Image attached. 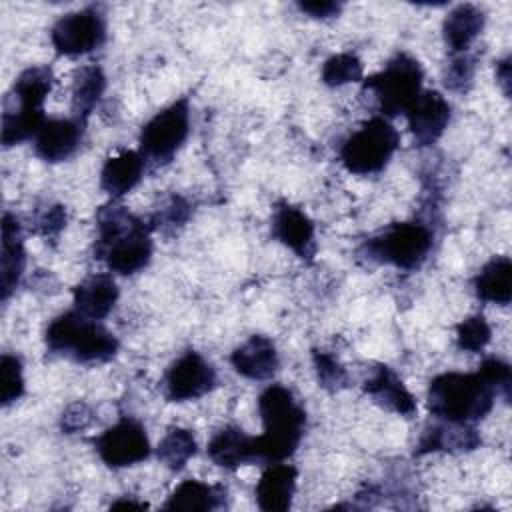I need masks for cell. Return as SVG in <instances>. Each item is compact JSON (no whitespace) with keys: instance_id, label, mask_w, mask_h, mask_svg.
Segmentation results:
<instances>
[{"instance_id":"cell-1","label":"cell","mask_w":512,"mask_h":512,"mask_svg":"<svg viewBox=\"0 0 512 512\" xmlns=\"http://www.w3.org/2000/svg\"><path fill=\"white\" fill-rule=\"evenodd\" d=\"M96 226L94 258L106 262L110 272L130 276L148 266L152 258L148 218H140L128 208L110 202L98 210Z\"/></svg>"},{"instance_id":"cell-2","label":"cell","mask_w":512,"mask_h":512,"mask_svg":"<svg viewBox=\"0 0 512 512\" xmlns=\"http://www.w3.org/2000/svg\"><path fill=\"white\" fill-rule=\"evenodd\" d=\"M262 434L254 436L256 462H284L290 458L306 428V410L282 384H270L258 396Z\"/></svg>"},{"instance_id":"cell-3","label":"cell","mask_w":512,"mask_h":512,"mask_svg":"<svg viewBox=\"0 0 512 512\" xmlns=\"http://www.w3.org/2000/svg\"><path fill=\"white\" fill-rule=\"evenodd\" d=\"M496 396V390L478 370L444 372L430 380L426 406L438 420L474 424L494 408Z\"/></svg>"},{"instance_id":"cell-4","label":"cell","mask_w":512,"mask_h":512,"mask_svg":"<svg viewBox=\"0 0 512 512\" xmlns=\"http://www.w3.org/2000/svg\"><path fill=\"white\" fill-rule=\"evenodd\" d=\"M54 84L50 66H30L18 74L12 88L4 96L2 110V144L4 148L22 144L36 136L44 116V100Z\"/></svg>"},{"instance_id":"cell-5","label":"cell","mask_w":512,"mask_h":512,"mask_svg":"<svg viewBox=\"0 0 512 512\" xmlns=\"http://www.w3.org/2000/svg\"><path fill=\"white\" fill-rule=\"evenodd\" d=\"M46 350L54 356L68 358L80 364L108 362L118 354V338L78 310H68L50 320L44 332Z\"/></svg>"},{"instance_id":"cell-6","label":"cell","mask_w":512,"mask_h":512,"mask_svg":"<svg viewBox=\"0 0 512 512\" xmlns=\"http://www.w3.org/2000/svg\"><path fill=\"white\" fill-rule=\"evenodd\" d=\"M434 244V232L424 222H394L376 236L364 240L358 256L372 264H388L400 270H416L424 264Z\"/></svg>"},{"instance_id":"cell-7","label":"cell","mask_w":512,"mask_h":512,"mask_svg":"<svg viewBox=\"0 0 512 512\" xmlns=\"http://www.w3.org/2000/svg\"><path fill=\"white\" fill-rule=\"evenodd\" d=\"M422 82V64L414 56L398 52L380 72L364 78L362 88L374 96L384 118H394L408 112L422 92Z\"/></svg>"},{"instance_id":"cell-8","label":"cell","mask_w":512,"mask_h":512,"mask_svg":"<svg viewBox=\"0 0 512 512\" xmlns=\"http://www.w3.org/2000/svg\"><path fill=\"white\" fill-rule=\"evenodd\" d=\"M400 134L384 116H372L354 130L340 146L342 166L358 176L376 174L386 168L398 150Z\"/></svg>"},{"instance_id":"cell-9","label":"cell","mask_w":512,"mask_h":512,"mask_svg":"<svg viewBox=\"0 0 512 512\" xmlns=\"http://www.w3.org/2000/svg\"><path fill=\"white\" fill-rule=\"evenodd\" d=\"M190 134V100L182 96L156 112L140 130L138 152L146 164H168Z\"/></svg>"},{"instance_id":"cell-10","label":"cell","mask_w":512,"mask_h":512,"mask_svg":"<svg viewBox=\"0 0 512 512\" xmlns=\"http://www.w3.org/2000/svg\"><path fill=\"white\" fill-rule=\"evenodd\" d=\"M94 450L108 468H128L144 462L150 452L146 428L136 418L124 416L94 440Z\"/></svg>"},{"instance_id":"cell-11","label":"cell","mask_w":512,"mask_h":512,"mask_svg":"<svg viewBox=\"0 0 512 512\" xmlns=\"http://www.w3.org/2000/svg\"><path fill=\"white\" fill-rule=\"evenodd\" d=\"M50 40L60 56L88 54L106 42V18L96 6L68 12L52 26Z\"/></svg>"},{"instance_id":"cell-12","label":"cell","mask_w":512,"mask_h":512,"mask_svg":"<svg viewBox=\"0 0 512 512\" xmlns=\"http://www.w3.org/2000/svg\"><path fill=\"white\" fill-rule=\"evenodd\" d=\"M216 386L214 366L196 350L180 354L164 372L162 394L170 402L198 400Z\"/></svg>"},{"instance_id":"cell-13","label":"cell","mask_w":512,"mask_h":512,"mask_svg":"<svg viewBox=\"0 0 512 512\" xmlns=\"http://www.w3.org/2000/svg\"><path fill=\"white\" fill-rule=\"evenodd\" d=\"M86 122L74 116L48 118L32 138L34 154L50 164L64 162L76 154L84 140Z\"/></svg>"},{"instance_id":"cell-14","label":"cell","mask_w":512,"mask_h":512,"mask_svg":"<svg viewBox=\"0 0 512 512\" xmlns=\"http://www.w3.org/2000/svg\"><path fill=\"white\" fill-rule=\"evenodd\" d=\"M416 146L426 148L438 142L450 122V104L438 90H422L404 114Z\"/></svg>"},{"instance_id":"cell-15","label":"cell","mask_w":512,"mask_h":512,"mask_svg":"<svg viewBox=\"0 0 512 512\" xmlns=\"http://www.w3.org/2000/svg\"><path fill=\"white\" fill-rule=\"evenodd\" d=\"M272 234L298 258L312 262V258L316 256L314 222L298 206H292L288 202L276 204L272 214Z\"/></svg>"},{"instance_id":"cell-16","label":"cell","mask_w":512,"mask_h":512,"mask_svg":"<svg viewBox=\"0 0 512 512\" xmlns=\"http://www.w3.org/2000/svg\"><path fill=\"white\" fill-rule=\"evenodd\" d=\"M364 392L384 410L412 418L416 414V398L402 378L386 364H376L362 384Z\"/></svg>"},{"instance_id":"cell-17","label":"cell","mask_w":512,"mask_h":512,"mask_svg":"<svg viewBox=\"0 0 512 512\" xmlns=\"http://www.w3.org/2000/svg\"><path fill=\"white\" fill-rule=\"evenodd\" d=\"M438 420V418H436ZM482 444L480 434L472 424L464 422H448V420H438L428 424L416 444L414 454L424 456L430 452H470Z\"/></svg>"},{"instance_id":"cell-18","label":"cell","mask_w":512,"mask_h":512,"mask_svg":"<svg viewBox=\"0 0 512 512\" xmlns=\"http://www.w3.org/2000/svg\"><path fill=\"white\" fill-rule=\"evenodd\" d=\"M230 364L248 380H270L280 368V358L274 342L268 336L252 334L232 350Z\"/></svg>"},{"instance_id":"cell-19","label":"cell","mask_w":512,"mask_h":512,"mask_svg":"<svg viewBox=\"0 0 512 512\" xmlns=\"http://www.w3.org/2000/svg\"><path fill=\"white\" fill-rule=\"evenodd\" d=\"M26 264L22 224L10 212L2 216V252H0V296L6 302L16 290Z\"/></svg>"},{"instance_id":"cell-20","label":"cell","mask_w":512,"mask_h":512,"mask_svg":"<svg viewBox=\"0 0 512 512\" xmlns=\"http://www.w3.org/2000/svg\"><path fill=\"white\" fill-rule=\"evenodd\" d=\"M298 470L292 464L274 462L264 468L260 474L254 494L260 510L266 512H284L292 506V498L296 492Z\"/></svg>"},{"instance_id":"cell-21","label":"cell","mask_w":512,"mask_h":512,"mask_svg":"<svg viewBox=\"0 0 512 512\" xmlns=\"http://www.w3.org/2000/svg\"><path fill=\"white\" fill-rule=\"evenodd\" d=\"M144 170L146 160L138 150H122L104 162L100 170V188L112 200H118L136 188Z\"/></svg>"},{"instance_id":"cell-22","label":"cell","mask_w":512,"mask_h":512,"mask_svg":"<svg viewBox=\"0 0 512 512\" xmlns=\"http://www.w3.org/2000/svg\"><path fill=\"white\" fill-rule=\"evenodd\" d=\"M118 296L120 292L112 274H92L72 290L74 310L92 320L106 318L116 306Z\"/></svg>"},{"instance_id":"cell-23","label":"cell","mask_w":512,"mask_h":512,"mask_svg":"<svg viewBox=\"0 0 512 512\" xmlns=\"http://www.w3.org/2000/svg\"><path fill=\"white\" fill-rule=\"evenodd\" d=\"M206 452H208V458L224 470H236L244 464L256 462L254 436H248L240 426H232V424L220 428L212 436Z\"/></svg>"},{"instance_id":"cell-24","label":"cell","mask_w":512,"mask_h":512,"mask_svg":"<svg viewBox=\"0 0 512 512\" xmlns=\"http://www.w3.org/2000/svg\"><path fill=\"white\" fill-rule=\"evenodd\" d=\"M486 24L484 10L476 4L454 6L442 22V36L452 54L468 52Z\"/></svg>"},{"instance_id":"cell-25","label":"cell","mask_w":512,"mask_h":512,"mask_svg":"<svg viewBox=\"0 0 512 512\" xmlns=\"http://www.w3.org/2000/svg\"><path fill=\"white\" fill-rule=\"evenodd\" d=\"M472 286L482 302L508 306L512 298V260L508 256L490 258L474 276Z\"/></svg>"},{"instance_id":"cell-26","label":"cell","mask_w":512,"mask_h":512,"mask_svg":"<svg viewBox=\"0 0 512 512\" xmlns=\"http://www.w3.org/2000/svg\"><path fill=\"white\" fill-rule=\"evenodd\" d=\"M228 490L220 484H204L200 480L180 482L168 496L164 510H216L226 506Z\"/></svg>"},{"instance_id":"cell-27","label":"cell","mask_w":512,"mask_h":512,"mask_svg":"<svg viewBox=\"0 0 512 512\" xmlns=\"http://www.w3.org/2000/svg\"><path fill=\"white\" fill-rule=\"evenodd\" d=\"M104 90L106 74L100 66L90 64L78 68L72 78V116L86 122L90 112L100 102Z\"/></svg>"},{"instance_id":"cell-28","label":"cell","mask_w":512,"mask_h":512,"mask_svg":"<svg viewBox=\"0 0 512 512\" xmlns=\"http://www.w3.org/2000/svg\"><path fill=\"white\" fill-rule=\"evenodd\" d=\"M196 438L188 428L170 426L156 446L158 460L172 472H180L196 454Z\"/></svg>"},{"instance_id":"cell-29","label":"cell","mask_w":512,"mask_h":512,"mask_svg":"<svg viewBox=\"0 0 512 512\" xmlns=\"http://www.w3.org/2000/svg\"><path fill=\"white\" fill-rule=\"evenodd\" d=\"M320 78L330 88L344 86L350 82H362L364 80V64L356 54L340 52V54L330 56L322 64Z\"/></svg>"},{"instance_id":"cell-30","label":"cell","mask_w":512,"mask_h":512,"mask_svg":"<svg viewBox=\"0 0 512 512\" xmlns=\"http://www.w3.org/2000/svg\"><path fill=\"white\" fill-rule=\"evenodd\" d=\"M492 328L484 314H472L456 326V346L464 352H480L488 346Z\"/></svg>"},{"instance_id":"cell-31","label":"cell","mask_w":512,"mask_h":512,"mask_svg":"<svg viewBox=\"0 0 512 512\" xmlns=\"http://www.w3.org/2000/svg\"><path fill=\"white\" fill-rule=\"evenodd\" d=\"M192 214V206L188 204L186 198L178 196V194H172L164 204L162 208H158L150 218V228L152 232L154 230H162V232H168V230H176L180 226H184L188 222Z\"/></svg>"},{"instance_id":"cell-32","label":"cell","mask_w":512,"mask_h":512,"mask_svg":"<svg viewBox=\"0 0 512 512\" xmlns=\"http://www.w3.org/2000/svg\"><path fill=\"white\" fill-rule=\"evenodd\" d=\"M474 72H476V60L468 52L452 54L450 62L446 64L442 72V82L450 92H468L472 82H474Z\"/></svg>"},{"instance_id":"cell-33","label":"cell","mask_w":512,"mask_h":512,"mask_svg":"<svg viewBox=\"0 0 512 512\" xmlns=\"http://www.w3.org/2000/svg\"><path fill=\"white\" fill-rule=\"evenodd\" d=\"M312 364L316 370L318 384L328 390L336 392L342 390L348 384V372L346 368L326 350H312Z\"/></svg>"},{"instance_id":"cell-34","label":"cell","mask_w":512,"mask_h":512,"mask_svg":"<svg viewBox=\"0 0 512 512\" xmlns=\"http://www.w3.org/2000/svg\"><path fill=\"white\" fill-rule=\"evenodd\" d=\"M24 374L22 362L14 354H2L0 360V400L4 406H10L24 394Z\"/></svg>"},{"instance_id":"cell-35","label":"cell","mask_w":512,"mask_h":512,"mask_svg":"<svg viewBox=\"0 0 512 512\" xmlns=\"http://www.w3.org/2000/svg\"><path fill=\"white\" fill-rule=\"evenodd\" d=\"M478 372L490 382V386L496 390V394L504 396V400H510V392H512V370L510 366L496 358H484L482 364L478 366Z\"/></svg>"},{"instance_id":"cell-36","label":"cell","mask_w":512,"mask_h":512,"mask_svg":"<svg viewBox=\"0 0 512 512\" xmlns=\"http://www.w3.org/2000/svg\"><path fill=\"white\" fill-rule=\"evenodd\" d=\"M94 420V412L86 402H72L64 408L62 416H60V430L64 434H74L80 432L84 428H88Z\"/></svg>"},{"instance_id":"cell-37","label":"cell","mask_w":512,"mask_h":512,"mask_svg":"<svg viewBox=\"0 0 512 512\" xmlns=\"http://www.w3.org/2000/svg\"><path fill=\"white\" fill-rule=\"evenodd\" d=\"M66 226V208L62 204H52L36 212L34 228L42 236H56Z\"/></svg>"},{"instance_id":"cell-38","label":"cell","mask_w":512,"mask_h":512,"mask_svg":"<svg viewBox=\"0 0 512 512\" xmlns=\"http://www.w3.org/2000/svg\"><path fill=\"white\" fill-rule=\"evenodd\" d=\"M300 12L308 14L310 18H318V20H326V18H334L342 12V4L340 2H330V0H312V2H298L296 4Z\"/></svg>"},{"instance_id":"cell-39","label":"cell","mask_w":512,"mask_h":512,"mask_svg":"<svg viewBox=\"0 0 512 512\" xmlns=\"http://www.w3.org/2000/svg\"><path fill=\"white\" fill-rule=\"evenodd\" d=\"M496 82L502 88L504 96H510V56L498 60V64H496Z\"/></svg>"},{"instance_id":"cell-40","label":"cell","mask_w":512,"mask_h":512,"mask_svg":"<svg viewBox=\"0 0 512 512\" xmlns=\"http://www.w3.org/2000/svg\"><path fill=\"white\" fill-rule=\"evenodd\" d=\"M110 508H146V502L132 500V498H120L110 504Z\"/></svg>"}]
</instances>
